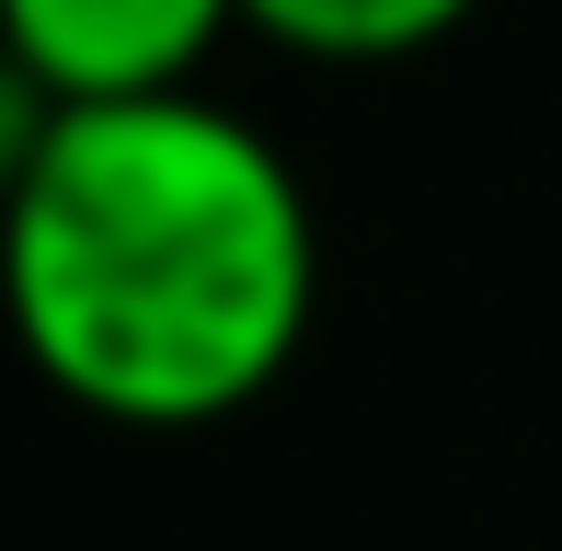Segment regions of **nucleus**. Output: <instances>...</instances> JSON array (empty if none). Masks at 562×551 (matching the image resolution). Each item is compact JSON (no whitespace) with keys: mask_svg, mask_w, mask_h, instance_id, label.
<instances>
[{"mask_svg":"<svg viewBox=\"0 0 562 551\" xmlns=\"http://www.w3.org/2000/svg\"><path fill=\"white\" fill-rule=\"evenodd\" d=\"M482 0H241L252 35H276L288 58H322V69H391V58H425L437 35H459Z\"/></svg>","mask_w":562,"mask_h":551,"instance_id":"nucleus-3","label":"nucleus"},{"mask_svg":"<svg viewBox=\"0 0 562 551\" xmlns=\"http://www.w3.org/2000/svg\"><path fill=\"white\" fill-rule=\"evenodd\" d=\"M241 23V0H0V35L23 46L58 104H126V92L195 81V58Z\"/></svg>","mask_w":562,"mask_h":551,"instance_id":"nucleus-2","label":"nucleus"},{"mask_svg":"<svg viewBox=\"0 0 562 551\" xmlns=\"http://www.w3.org/2000/svg\"><path fill=\"white\" fill-rule=\"evenodd\" d=\"M322 230L288 149L195 81L58 104L0 195V322L58 403L195 437L252 414L311 345Z\"/></svg>","mask_w":562,"mask_h":551,"instance_id":"nucleus-1","label":"nucleus"},{"mask_svg":"<svg viewBox=\"0 0 562 551\" xmlns=\"http://www.w3.org/2000/svg\"><path fill=\"white\" fill-rule=\"evenodd\" d=\"M46 127H58V92L23 69V46L0 35V195H12V172L46 149Z\"/></svg>","mask_w":562,"mask_h":551,"instance_id":"nucleus-4","label":"nucleus"}]
</instances>
